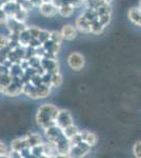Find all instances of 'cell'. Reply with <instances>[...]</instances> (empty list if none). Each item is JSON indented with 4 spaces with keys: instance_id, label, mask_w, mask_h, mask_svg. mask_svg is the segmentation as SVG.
Returning a JSON list of instances; mask_svg holds the SVG:
<instances>
[{
    "instance_id": "obj_1",
    "label": "cell",
    "mask_w": 141,
    "mask_h": 158,
    "mask_svg": "<svg viewBox=\"0 0 141 158\" xmlns=\"http://www.w3.org/2000/svg\"><path fill=\"white\" fill-rule=\"evenodd\" d=\"M58 112L59 109L54 104H42L38 109L37 115H36L38 126L42 128V130H47L51 127L56 126V117H57Z\"/></svg>"
},
{
    "instance_id": "obj_2",
    "label": "cell",
    "mask_w": 141,
    "mask_h": 158,
    "mask_svg": "<svg viewBox=\"0 0 141 158\" xmlns=\"http://www.w3.org/2000/svg\"><path fill=\"white\" fill-rule=\"evenodd\" d=\"M68 64L72 70L74 71H81L85 65V59L84 56L78 52L71 53L68 57Z\"/></svg>"
},
{
    "instance_id": "obj_3",
    "label": "cell",
    "mask_w": 141,
    "mask_h": 158,
    "mask_svg": "<svg viewBox=\"0 0 141 158\" xmlns=\"http://www.w3.org/2000/svg\"><path fill=\"white\" fill-rule=\"evenodd\" d=\"M73 123L74 120L70 112L66 110H59L57 117H56V126H58L61 129H64Z\"/></svg>"
},
{
    "instance_id": "obj_4",
    "label": "cell",
    "mask_w": 141,
    "mask_h": 158,
    "mask_svg": "<svg viewBox=\"0 0 141 158\" xmlns=\"http://www.w3.org/2000/svg\"><path fill=\"white\" fill-rule=\"evenodd\" d=\"M93 20L89 19L85 14L80 15L76 20V29L81 33H91V27Z\"/></svg>"
},
{
    "instance_id": "obj_5",
    "label": "cell",
    "mask_w": 141,
    "mask_h": 158,
    "mask_svg": "<svg viewBox=\"0 0 141 158\" xmlns=\"http://www.w3.org/2000/svg\"><path fill=\"white\" fill-rule=\"evenodd\" d=\"M39 12L44 17H54L58 14V7L53 2H43L39 6Z\"/></svg>"
},
{
    "instance_id": "obj_6",
    "label": "cell",
    "mask_w": 141,
    "mask_h": 158,
    "mask_svg": "<svg viewBox=\"0 0 141 158\" xmlns=\"http://www.w3.org/2000/svg\"><path fill=\"white\" fill-rule=\"evenodd\" d=\"M60 32H61V34H62L63 39L68 40V41H72V40L76 39L77 34H78V30L76 29V27L71 25V24L63 25Z\"/></svg>"
},
{
    "instance_id": "obj_7",
    "label": "cell",
    "mask_w": 141,
    "mask_h": 158,
    "mask_svg": "<svg viewBox=\"0 0 141 158\" xmlns=\"http://www.w3.org/2000/svg\"><path fill=\"white\" fill-rule=\"evenodd\" d=\"M11 148H12V150H14V151L20 152L21 155L23 154L24 151L30 150V147H29V144H27V139H25V137L14 139L12 141ZM22 157H23V155H22Z\"/></svg>"
},
{
    "instance_id": "obj_8",
    "label": "cell",
    "mask_w": 141,
    "mask_h": 158,
    "mask_svg": "<svg viewBox=\"0 0 141 158\" xmlns=\"http://www.w3.org/2000/svg\"><path fill=\"white\" fill-rule=\"evenodd\" d=\"M127 17L131 22L141 27V10L139 7H131L127 12Z\"/></svg>"
},
{
    "instance_id": "obj_9",
    "label": "cell",
    "mask_w": 141,
    "mask_h": 158,
    "mask_svg": "<svg viewBox=\"0 0 141 158\" xmlns=\"http://www.w3.org/2000/svg\"><path fill=\"white\" fill-rule=\"evenodd\" d=\"M81 137H82V141L85 142L88 146H89L91 148H93L96 146L97 143V136L96 134H94L93 132H89V131H81L80 132Z\"/></svg>"
},
{
    "instance_id": "obj_10",
    "label": "cell",
    "mask_w": 141,
    "mask_h": 158,
    "mask_svg": "<svg viewBox=\"0 0 141 158\" xmlns=\"http://www.w3.org/2000/svg\"><path fill=\"white\" fill-rule=\"evenodd\" d=\"M58 13L62 17H71L74 13V6L68 2V3H63L61 6L58 7Z\"/></svg>"
},
{
    "instance_id": "obj_11",
    "label": "cell",
    "mask_w": 141,
    "mask_h": 158,
    "mask_svg": "<svg viewBox=\"0 0 141 158\" xmlns=\"http://www.w3.org/2000/svg\"><path fill=\"white\" fill-rule=\"evenodd\" d=\"M24 137H25V139H27V144H29L30 148L38 146V144L42 143L41 137H40V135L37 134V133H30V134H27V136H24Z\"/></svg>"
},
{
    "instance_id": "obj_12",
    "label": "cell",
    "mask_w": 141,
    "mask_h": 158,
    "mask_svg": "<svg viewBox=\"0 0 141 158\" xmlns=\"http://www.w3.org/2000/svg\"><path fill=\"white\" fill-rule=\"evenodd\" d=\"M63 83V78L60 73H54L51 75V85L55 86V88H59Z\"/></svg>"
},
{
    "instance_id": "obj_13",
    "label": "cell",
    "mask_w": 141,
    "mask_h": 158,
    "mask_svg": "<svg viewBox=\"0 0 141 158\" xmlns=\"http://www.w3.org/2000/svg\"><path fill=\"white\" fill-rule=\"evenodd\" d=\"M62 131H63V134H64V136L68 140H70L72 137L74 136V135H76L77 133H78L79 130H78V128H77L76 126H74V123H73V124H71V126H68V127H66V128L62 129Z\"/></svg>"
},
{
    "instance_id": "obj_14",
    "label": "cell",
    "mask_w": 141,
    "mask_h": 158,
    "mask_svg": "<svg viewBox=\"0 0 141 158\" xmlns=\"http://www.w3.org/2000/svg\"><path fill=\"white\" fill-rule=\"evenodd\" d=\"M104 30V27L102 25L100 22L98 21L97 19H95L92 21V27H91V33H93V34H101L102 32H103Z\"/></svg>"
},
{
    "instance_id": "obj_15",
    "label": "cell",
    "mask_w": 141,
    "mask_h": 158,
    "mask_svg": "<svg viewBox=\"0 0 141 158\" xmlns=\"http://www.w3.org/2000/svg\"><path fill=\"white\" fill-rule=\"evenodd\" d=\"M50 39L52 40L53 42L60 44V43L62 42V40H63V37H62V34H61V32H56V31H55V32H51Z\"/></svg>"
},
{
    "instance_id": "obj_16",
    "label": "cell",
    "mask_w": 141,
    "mask_h": 158,
    "mask_svg": "<svg viewBox=\"0 0 141 158\" xmlns=\"http://www.w3.org/2000/svg\"><path fill=\"white\" fill-rule=\"evenodd\" d=\"M133 154L136 158H141V141L135 142L133 146Z\"/></svg>"
},
{
    "instance_id": "obj_17",
    "label": "cell",
    "mask_w": 141,
    "mask_h": 158,
    "mask_svg": "<svg viewBox=\"0 0 141 158\" xmlns=\"http://www.w3.org/2000/svg\"><path fill=\"white\" fill-rule=\"evenodd\" d=\"M7 44H9V38L4 35H0V51L6 49Z\"/></svg>"
},
{
    "instance_id": "obj_18",
    "label": "cell",
    "mask_w": 141,
    "mask_h": 158,
    "mask_svg": "<svg viewBox=\"0 0 141 158\" xmlns=\"http://www.w3.org/2000/svg\"><path fill=\"white\" fill-rule=\"evenodd\" d=\"M112 1H113V0H103V2H104V3H106V4H110Z\"/></svg>"
},
{
    "instance_id": "obj_19",
    "label": "cell",
    "mask_w": 141,
    "mask_h": 158,
    "mask_svg": "<svg viewBox=\"0 0 141 158\" xmlns=\"http://www.w3.org/2000/svg\"><path fill=\"white\" fill-rule=\"evenodd\" d=\"M138 7H139V9L141 10V0H139V6H138Z\"/></svg>"
}]
</instances>
